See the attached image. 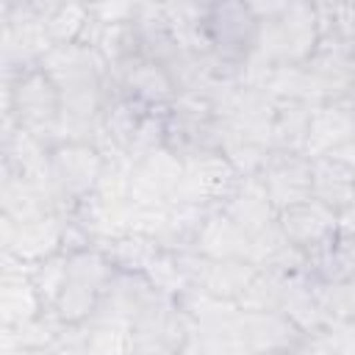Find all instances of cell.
<instances>
[{
    "instance_id": "obj_10",
    "label": "cell",
    "mask_w": 355,
    "mask_h": 355,
    "mask_svg": "<svg viewBox=\"0 0 355 355\" xmlns=\"http://www.w3.org/2000/svg\"><path fill=\"white\" fill-rule=\"evenodd\" d=\"M178 258V266L186 277V286L194 291H202L216 300L236 302L252 275L258 272L250 261H230V258H208L200 252H172Z\"/></svg>"
},
{
    "instance_id": "obj_13",
    "label": "cell",
    "mask_w": 355,
    "mask_h": 355,
    "mask_svg": "<svg viewBox=\"0 0 355 355\" xmlns=\"http://www.w3.org/2000/svg\"><path fill=\"white\" fill-rule=\"evenodd\" d=\"M161 291L147 280V275H130V272H114L111 283L105 286L94 313L89 322L111 324L130 330L133 322L147 311V305L158 297Z\"/></svg>"
},
{
    "instance_id": "obj_12",
    "label": "cell",
    "mask_w": 355,
    "mask_h": 355,
    "mask_svg": "<svg viewBox=\"0 0 355 355\" xmlns=\"http://www.w3.org/2000/svg\"><path fill=\"white\" fill-rule=\"evenodd\" d=\"M277 227L283 236L305 255H319L322 250L333 247L338 239V214L316 202L313 197L297 205L277 211Z\"/></svg>"
},
{
    "instance_id": "obj_24",
    "label": "cell",
    "mask_w": 355,
    "mask_h": 355,
    "mask_svg": "<svg viewBox=\"0 0 355 355\" xmlns=\"http://www.w3.org/2000/svg\"><path fill=\"white\" fill-rule=\"evenodd\" d=\"M39 19L50 44H69L80 42L89 25V6L86 3H39Z\"/></svg>"
},
{
    "instance_id": "obj_9",
    "label": "cell",
    "mask_w": 355,
    "mask_h": 355,
    "mask_svg": "<svg viewBox=\"0 0 355 355\" xmlns=\"http://www.w3.org/2000/svg\"><path fill=\"white\" fill-rule=\"evenodd\" d=\"M0 225H3V255L19 261L28 269L53 258L55 252H64V236H67L64 214H47L25 222H11L0 216Z\"/></svg>"
},
{
    "instance_id": "obj_28",
    "label": "cell",
    "mask_w": 355,
    "mask_h": 355,
    "mask_svg": "<svg viewBox=\"0 0 355 355\" xmlns=\"http://www.w3.org/2000/svg\"><path fill=\"white\" fill-rule=\"evenodd\" d=\"M311 344L324 355H355V319L324 327L311 338Z\"/></svg>"
},
{
    "instance_id": "obj_5",
    "label": "cell",
    "mask_w": 355,
    "mask_h": 355,
    "mask_svg": "<svg viewBox=\"0 0 355 355\" xmlns=\"http://www.w3.org/2000/svg\"><path fill=\"white\" fill-rule=\"evenodd\" d=\"M114 272L116 269L108 263L100 247H83V250L67 252V277L50 313L64 324L89 322Z\"/></svg>"
},
{
    "instance_id": "obj_4",
    "label": "cell",
    "mask_w": 355,
    "mask_h": 355,
    "mask_svg": "<svg viewBox=\"0 0 355 355\" xmlns=\"http://www.w3.org/2000/svg\"><path fill=\"white\" fill-rule=\"evenodd\" d=\"M225 119L205 94H180L164 114V147L186 161L222 153Z\"/></svg>"
},
{
    "instance_id": "obj_3",
    "label": "cell",
    "mask_w": 355,
    "mask_h": 355,
    "mask_svg": "<svg viewBox=\"0 0 355 355\" xmlns=\"http://www.w3.org/2000/svg\"><path fill=\"white\" fill-rule=\"evenodd\" d=\"M261 22L252 3H208L202 19L205 53L227 78H241L258 50Z\"/></svg>"
},
{
    "instance_id": "obj_25",
    "label": "cell",
    "mask_w": 355,
    "mask_h": 355,
    "mask_svg": "<svg viewBox=\"0 0 355 355\" xmlns=\"http://www.w3.org/2000/svg\"><path fill=\"white\" fill-rule=\"evenodd\" d=\"M286 280L288 275L283 272H272V269H258L252 275V280L247 283L244 294L236 300V305L241 311H280L283 305V294H286Z\"/></svg>"
},
{
    "instance_id": "obj_27",
    "label": "cell",
    "mask_w": 355,
    "mask_h": 355,
    "mask_svg": "<svg viewBox=\"0 0 355 355\" xmlns=\"http://www.w3.org/2000/svg\"><path fill=\"white\" fill-rule=\"evenodd\" d=\"M64 277H67V252H55L53 258L36 263L31 269V280H33V288L44 305V311H50L61 294V286H64Z\"/></svg>"
},
{
    "instance_id": "obj_18",
    "label": "cell",
    "mask_w": 355,
    "mask_h": 355,
    "mask_svg": "<svg viewBox=\"0 0 355 355\" xmlns=\"http://www.w3.org/2000/svg\"><path fill=\"white\" fill-rule=\"evenodd\" d=\"M44 313V305L33 288L31 269L19 261L3 255V275H0V322L3 327H17L33 322Z\"/></svg>"
},
{
    "instance_id": "obj_6",
    "label": "cell",
    "mask_w": 355,
    "mask_h": 355,
    "mask_svg": "<svg viewBox=\"0 0 355 355\" xmlns=\"http://www.w3.org/2000/svg\"><path fill=\"white\" fill-rule=\"evenodd\" d=\"M103 172L105 155L92 141H58L50 147V186L64 214L94 194Z\"/></svg>"
},
{
    "instance_id": "obj_7",
    "label": "cell",
    "mask_w": 355,
    "mask_h": 355,
    "mask_svg": "<svg viewBox=\"0 0 355 355\" xmlns=\"http://www.w3.org/2000/svg\"><path fill=\"white\" fill-rule=\"evenodd\" d=\"M313 105L355 94V47L338 36L322 33L316 50L300 64Z\"/></svg>"
},
{
    "instance_id": "obj_21",
    "label": "cell",
    "mask_w": 355,
    "mask_h": 355,
    "mask_svg": "<svg viewBox=\"0 0 355 355\" xmlns=\"http://www.w3.org/2000/svg\"><path fill=\"white\" fill-rule=\"evenodd\" d=\"M191 252H200V255H208V258L247 261V255H250V236L241 227H236L219 208H214L205 216Z\"/></svg>"
},
{
    "instance_id": "obj_1",
    "label": "cell",
    "mask_w": 355,
    "mask_h": 355,
    "mask_svg": "<svg viewBox=\"0 0 355 355\" xmlns=\"http://www.w3.org/2000/svg\"><path fill=\"white\" fill-rule=\"evenodd\" d=\"M261 33L258 50L244 69V80H255L263 69L300 67L319 44L316 3H252Z\"/></svg>"
},
{
    "instance_id": "obj_14",
    "label": "cell",
    "mask_w": 355,
    "mask_h": 355,
    "mask_svg": "<svg viewBox=\"0 0 355 355\" xmlns=\"http://www.w3.org/2000/svg\"><path fill=\"white\" fill-rule=\"evenodd\" d=\"M275 211L311 200V158L305 153L272 150L255 172Z\"/></svg>"
},
{
    "instance_id": "obj_11",
    "label": "cell",
    "mask_w": 355,
    "mask_h": 355,
    "mask_svg": "<svg viewBox=\"0 0 355 355\" xmlns=\"http://www.w3.org/2000/svg\"><path fill=\"white\" fill-rule=\"evenodd\" d=\"M180 172H183V161L175 158L166 147H158L139 161H130L128 200L147 211L166 208L175 197Z\"/></svg>"
},
{
    "instance_id": "obj_20",
    "label": "cell",
    "mask_w": 355,
    "mask_h": 355,
    "mask_svg": "<svg viewBox=\"0 0 355 355\" xmlns=\"http://www.w3.org/2000/svg\"><path fill=\"white\" fill-rule=\"evenodd\" d=\"M219 211L236 227H241L250 239L277 222V211H275L272 200L266 197V191H263V186H261V180L255 175L241 178V183L236 186V191L227 197V202Z\"/></svg>"
},
{
    "instance_id": "obj_29",
    "label": "cell",
    "mask_w": 355,
    "mask_h": 355,
    "mask_svg": "<svg viewBox=\"0 0 355 355\" xmlns=\"http://www.w3.org/2000/svg\"><path fill=\"white\" fill-rule=\"evenodd\" d=\"M275 355H302V347H300V349H294V352H275Z\"/></svg>"
},
{
    "instance_id": "obj_19",
    "label": "cell",
    "mask_w": 355,
    "mask_h": 355,
    "mask_svg": "<svg viewBox=\"0 0 355 355\" xmlns=\"http://www.w3.org/2000/svg\"><path fill=\"white\" fill-rule=\"evenodd\" d=\"M311 197L341 216L355 205V164L333 153L311 158Z\"/></svg>"
},
{
    "instance_id": "obj_23",
    "label": "cell",
    "mask_w": 355,
    "mask_h": 355,
    "mask_svg": "<svg viewBox=\"0 0 355 355\" xmlns=\"http://www.w3.org/2000/svg\"><path fill=\"white\" fill-rule=\"evenodd\" d=\"M313 108L316 105L302 103V100H275L272 147L275 150H286V153H305Z\"/></svg>"
},
{
    "instance_id": "obj_2",
    "label": "cell",
    "mask_w": 355,
    "mask_h": 355,
    "mask_svg": "<svg viewBox=\"0 0 355 355\" xmlns=\"http://www.w3.org/2000/svg\"><path fill=\"white\" fill-rule=\"evenodd\" d=\"M3 119L28 130L47 147L61 141V94L42 67L3 78Z\"/></svg>"
},
{
    "instance_id": "obj_22",
    "label": "cell",
    "mask_w": 355,
    "mask_h": 355,
    "mask_svg": "<svg viewBox=\"0 0 355 355\" xmlns=\"http://www.w3.org/2000/svg\"><path fill=\"white\" fill-rule=\"evenodd\" d=\"M94 247L103 250L108 263L116 272H130V275H147V269L155 263V258L164 252L161 244L147 236V233H122L111 236L105 241H97Z\"/></svg>"
},
{
    "instance_id": "obj_8",
    "label": "cell",
    "mask_w": 355,
    "mask_h": 355,
    "mask_svg": "<svg viewBox=\"0 0 355 355\" xmlns=\"http://www.w3.org/2000/svg\"><path fill=\"white\" fill-rule=\"evenodd\" d=\"M241 178L244 175L227 161L225 153L200 155L183 164L172 202H186V205H197L208 211L222 208L227 197L236 191V186L241 183Z\"/></svg>"
},
{
    "instance_id": "obj_30",
    "label": "cell",
    "mask_w": 355,
    "mask_h": 355,
    "mask_svg": "<svg viewBox=\"0 0 355 355\" xmlns=\"http://www.w3.org/2000/svg\"><path fill=\"white\" fill-rule=\"evenodd\" d=\"M183 355H197V352H189V349H183Z\"/></svg>"
},
{
    "instance_id": "obj_15",
    "label": "cell",
    "mask_w": 355,
    "mask_h": 355,
    "mask_svg": "<svg viewBox=\"0 0 355 355\" xmlns=\"http://www.w3.org/2000/svg\"><path fill=\"white\" fill-rule=\"evenodd\" d=\"M108 80L150 111H166L178 100V89H175L172 78L164 72L161 64H155L144 53L108 69Z\"/></svg>"
},
{
    "instance_id": "obj_26",
    "label": "cell",
    "mask_w": 355,
    "mask_h": 355,
    "mask_svg": "<svg viewBox=\"0 0 355 355\" xmlns=\"http://www.w3.org/2000/svg\"><path fill=\"white\" fill-rule=\"evenodd\" d=\"M316 297H319V308H322V316H324L327 327L355 319V275L344 277V280H336V283L316 286Z\"/></svg>"
},
{
    "instance_id": "obj_17",
    "label": "cell",
    "mask_w": 355,
    "mask_h": 355,
    "mask_svg": "<svg viewBox=\"0 0 355 355\" xmlns=\"http://www.w3.org/2000/svg\"><path fill=\"white\" fill-rule=\"evenodd\" d=\"M352 139H355V94L327 100L313 108L305 155L319 158V155L336 153L338 147L349 144Z\"/></svg>"
},
{
    "instance_id": "obj_16",
    "label": "cell",
    "mask_w": 355,
    "mask_h": 355,
    "mask_svg": "<svg viewBox=\"0 0 355 355\" xmlns=\"http://www.w3.org/2000/svg\"><path fill=\"white\" fill-rule=\"evenodd\" d=\"M239 338L247 355H275L294 352L308 344V336L283 311H241Z\"/></svg>"
}]
</instances>
